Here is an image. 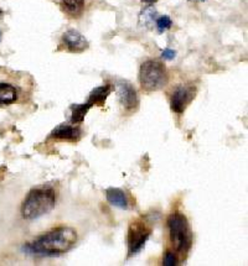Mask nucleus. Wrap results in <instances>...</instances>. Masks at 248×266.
<instances>
[{"label": "nucleus", "mask_w": 248, "mask_h": 266, "mask_svg": "<svg viewBox=\"0 0 248 266\" xmlns=\"http://www.w3.org/2000/svg\"><path fill=\"white\" fill-rule=\"evenodd\" d=\"M167 69L160 61L148 60L143 62L139 71V82L146 92H156L164 88L168 83Z\"/></svg>", "instance_id": "nucleus-4"}, {"label": "nucleus", "mask_w": 248, "mask_h": 266, "mask_svg": "<svg viewBox=\"0 0 248 266\" xmlns=\"http://www.w3.org/2000/svg\"><path fill=\"white\" fill-rule=\"evenodd\" d=\"M195 98V90L189 85H178L173 91L170 96V106L171 110L176 114H182L185 112L186 106L191 103Z\"/></svg>", "instance_id": "nucleus-7"}, {"label": "nucleus", "mask_w": 248, "mask_h": 266, "mask_svg": "<svg viewBox=\"0 0 248 266\" xmlns=\"http://www.w3.org/2000/svg\"><path fill=\"white\" fill-rule=\"evenodd\" d=\"M112 92V85L111 84H106V85H101V87H97L91 92L90 97H88L87 103L91 105H105L106 99L107 97L111 94Z\"/></svg>", "instance_id": "nucleus-11"}, {"label": "nucleus", "mask_w": 248, "mask_h": 266, "mask_svg": "<svg viewBox=\"0 0 248 266\" xmlns=\"http://www.w3.org/2000/svg\"><path fill=\"white\" fill-rule=\"evenodd\" d=\"M19 93L15 85L2 82L0 83V105H11L17 102Z\"/></svg>", "instance_id": "nucleus-10"}, {"label": "nucleus", "mask_w": 248, "mask_h": 266, "mask_svg": "<svg viewBox=\"0 0 248 266\" xmlns=\"http://www.w3.org/2000/svg\"><path fill=\"white\" fill-rule=\"evenodd\" d=\"M161 56H163L164 60L171 61V60H174V58H175L176 52L174 51V50H171V49H165L164 51L161 52Z\"/></svg>", "instance_id": "nucleus-18"}, {"label": "nucleus", "mask_w": 248, "mask_h": 266, "mask_svg": "<svg viewBox=\"0 0 248 266\" xmlns=\"http://www.w3.org/2000/svg\"><path fill=\"white\" fill-rule=\"evenodd\" d=\"M152 234V229L143 220H135L129 226L128 229V254L129 256L135 255L143 249L147 240Z\"/></svg>", "instance_id": "nucleus-5"}, {"label": "nucleus", "mask_w": 248, "mask_h": 266, "mask_svg": "<svg viewBox=\"0 0 248 266\" xmlns=\"http://www.w3.org/2000/svg\"><path fill=\"white\" fill-rule=\"evenodd\" d=\"M155 16H156V11L154 8H147L144 9L143 11L140 13L139 16V21L143 25H149V24L155 21Z\"/></svg>", "instance_id": "nucleus-15"}, {"label": "nucleus", "mask_w": 248, "mask_h": 266, "mask_svg": "<svg viewBox=\"0 0 248 266\" xmlns=\"http://www.w3.org/2000/svg\"><path fill=\"white\" fill-rule=\"evenodd\" d=\"M106 197L107 201L111 203L112 206L119 207V208L128 209L129 207V201L127 194L124 193L122 190H118V188H109L106 191Z\"/></svg>", "instance_id": "nucleus-12"}, {"label": "nucleus", "mask_w": 248, "mask_h": 266, "mask_svg": "<svg viewBox=\"0 0 248 266\" xmlns=\"http://www.w3.org/2000/svg\"><path fill=\"white\" fill-rule=\"evenodd\" d=\"M168 230H169L170 243L173 249L179 255L189 253L193 245V232L188 218L182 213L174 212L168 218Z\"/></svg>", "instance_id": "nucleus-3"}, {"label": "nucleus", "mask_w": 248, "mask_h": 266, "mask_svg": "<svg viewBox=\"0 0 248 266\" xmlns=\"http://www.w3.org/2000/svg\"><path fill=\"white\" fill-rule=\"evenodd\" d=\"M155 25H156V30H158L159 34H163L167 30H169L173 25V21L168 15H163L155 20Z\"/></svg>", "instance_id": "nucleus-16"}, {"label": "nucleus", "mask_w": 248, "mask_h": 266, "mask_svg": "<svg viewBox=\"0 0 248 266\" xmlns=\"http://www.w3.org/2000/svg\"><path fill=\"white\" fill-rule=\"evenodd\" d=\"M62 42L70 52L79 53L88 49V41L86 40V37L73 29L65 32L64 36H62Z\"/></svg>", "instance_id": "nucleus-8"}, {"label": "nucleus", "mask_w": 248, "mask_h": 266, "mask_svg": "<svg viewBox=\"0 0 248 266\" xmlns=\"http://www.w3.org/2000/svg\"><path fill=\"white\" fill-rule=\"evenodd\" d=\"M199 2H203V0H199Z\"/></svg>", "instance_id": "nucleus-22"}, {"label": "nucleus", "mask_w": 248, "mask_h": 266, "mask_svg": "<svg viewBox=\"0 0 248 266\" xmlns=\"http://www.w3.org/2000/svg\"><path fill=\"white\" fill-rule=\"evenodd\" d=\"M61 8L69 16L77 17L84 11L85 0H61Z\"/></svg>", "instance_id": "nucleus-13"}, {"label": "nucleus", "mask_w": 248, "mask_h": 266, "mask_svg": "<svg viewBox=\"0 0 248 266\" xmlns=\"http://www.w3.org/2000/svg\"><path fill=\"white\" fill-rule=\"evenodd\" d=\"M92 108V105L86 103V104H76L72 105V117H71V122L73 124H81L84 122L86 114L90 109Z\"/></svg>", "instance_id": "nucleus-14"}, {"label": "nucleus", "mask_w": 248, "mask_h": 266, "mask_svg": "<svg viewBox=\"0 0 248 266\" xmlns=\"http://www.w3.org/2000/svg\"><path fill=\"white\" fill-rule=\"evenodd\" d=\"M0 41H2V30H0Z\"/></svg>", "instance_id": "nucleus-21"}, {"label": "nucleus", "mask_w": 248, "mask_h": 266, "mask_svg": "<svg viewBox=\"0 0 248 266\" xmlns=\"http://www.w3.org/2000/svg\"><path fill=\"white\" fill-rule=\"evenodd\" d=\"M117 97L119 104L123 106L127 113H133L138 109L139 98L135 88L128 82H118L117 83Z\"/></svg>", "instance_id": "nucleus-6"}, {"label": "nucleus", "mask_w": 248, "mask_h": 266, "mask_svg": "<svg viewBox=\"0 0 248 266\" xmlns=\"http://www.w3.org/2000/svg\"><path fill=\"white\" fill-rule=\"evenodd\" d=\"M57 202V190L54 186L44 185L32 188L23 201L22 215L24 219L34 220L47 214L55 208Z\"/></svg>", "instance_id": "nucleus-2"}, {"label": "nucleus", "mask_w": 248, "mask_h": 266, "mask_svg": "<svg viewBox=\"0 0 248 266\" xmlns=\"http://www.w3.org/2000/svg\"><path fill=\"white\" fill-rule=\"evenodd\" d=\"M0 16H3V10H2V9H0Z\"/></svg>", "instance_id": "nucleus-20"}, {"label": "nucleus", "mask_w": 248, "mask_h": 266, "mask_svg": "<svg viewBox=\"0 0 248 266\" xmlns=\"http://www.w3.org/2000/svg\"><path fill=\"white\" fill-rule=\"evenodd\" d=\"M50 138L56 140L65 141H78L81 138V130L78 126H72L69 124H61L55 128L50 134Z\"/></svg>", "instance_id": "nucleus-9"}, {"label": "nucleus", "mask_w": 248, "mask_h": 266, "mask_svg": "<svg viewBox=\"0 0 248 266\" xmlns=\"http://www.w3.org/2000/svg\"><path fill=\"white\" fill-rule=\"evenodd\" d=\"M77 241V233L70 227H58L26 244L24 251L34 255H60L70 251Z\"/></svg>", "instance_id": "nucleus-1"}, {"label": "nucleus", "mask_w": 248, "mask_h": 266, "mask_svg": "<svg viewBox=\"0 0 248 266\" xmlns=\"http://www.w3.org/2000/svg\"><path fill=\"white\" fill-rule=\"evenodd\" d=\"M143 3H146V4H154V3L158 2V0H141Z\"/></svg>", "instance_id": "nucleus-19"}, {"label": "nucleus", "mask_w": 248, "mask_h": 266, "mask_svg": "<svg viewBox=\"0 0 248 266\" xmlns=\"http://www.w3.org/2000/svg\"><path fill=\"white\" fill-rule=\"evenodd\" d=\"M164 265L165 266L178 265V254H176L174 250H168L164 256Z\"/></svg>", "instance_id": "nucleus-17"}]
</instances>
